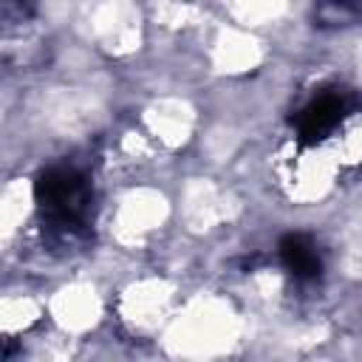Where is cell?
<instances>
[{
  "mask_svg": "<svg viewBox=\"0 0 362 362\" xmlns=\"http://www.w3.org/2000/svg\"><path fill=\"white\" fill-rule=\"evenodd\" d=\"M37 198L45 206V212L51 215L54 226L76 229L85 215L90 192H88L85 178L76 170L59 167V170H51L42 175V181L37 184Z\"/></svg>",
  "mask_w": 362,
  "mask_h": 362,
  "instance_id": "1",
  "label": "cell"
},
{
  "mask_svg": "<svg viewBox=\"0 0 362 362\" xmlns=\"http://www.w3.org/2000/svg\"><path fill=\"white\" fill-rule=\"evenodd\" d=\"M339 116H342V102L337 96H320L314 105H308V110L303 113V136L308 139H317V136H325L331 130H337L339 124Z\"/></svg>",
  "mask_w": 362,
  "mask_h": 362,
  "instance_id": "2",
  "label": "cell"
},
{
  "mask_svg": "<svg viewBox=\"0 0 362 362\" xmlns=\"http://www.w3.org/2000/svg\"><path fill=\"white\" fill-rule=\"evenodd\" d=\"M280 252H283L286 266H288L297 277H311V274L320 272L317 249H314V243H308L303 235H291V238H286L283 246H280Z\"/></svg>",
  "mask_w": 362,
  "mask_h": 362,
  "instance_id": "3",
  "label": "cell"
}]
</instances>
